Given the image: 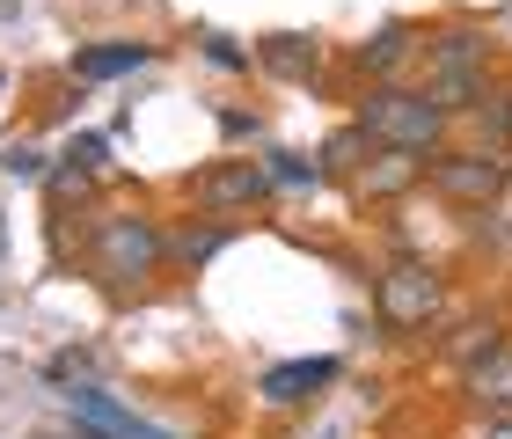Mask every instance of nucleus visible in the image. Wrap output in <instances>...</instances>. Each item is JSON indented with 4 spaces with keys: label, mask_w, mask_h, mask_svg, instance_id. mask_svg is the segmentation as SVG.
<instances>
[{
    "label": "nucleus",
    "mask_w": 512,
    "mask_h": 439,
    "mask_svg": "<svg viewBox=\"0 0 512 439\" xmlns=\"http://www.w3.org/2000/svg\"><path fill=\"white\" fill-rule=\"evenodd\" d=\"M256 66H271V74H286V81H308L322 52H315V37H264L256 44Z\"/></svg>",
    "instance_id": "obj_10"
},
{
    "label": "nucleus",
    "mask_w": 512,
    "mask_h": 439,
    "mask_svg": "<svg viewBox=\"0 0 512 439\" xmlns=\"http://www.w3.org/2000/svg\"><path fill=\"white\" fill-rule=\"evenodd\" d=\"M0 88H8V74H0Z\"/></svg>",
    "instance_id": "obj_21"
},
{
    "label": "nucleus",
    "mask_w": 512,
    "mask_h": 439,
    "mask_svg": "<svg viewBox=\"0 0 512 439\" xmlns=\"http://www.w3.org/2000/svg\"><path fill=\"white\" fill-rule=\"evenodd\" d=\"M271 183L308 191V183H322V161H308V154H271Z\"/></svg>",
    "instance_id": "obj_16"
},
{
    "label": "nucleus",
    "mask_w": 512,
    "mask_h": 439,
    "mask_svg": "<svg viewBox=\"0 0 512 439\" xmlns=\"http://www.w3.org/2000/svg\"><path fill=\"white\" fill-rule=\"evenodd\" d=\"M491 439H512V425H498V432H491Z\"/></svg>",
    "instance_id": "obj_20"
},
{
    "label": "nucleus",
    "mask_w": 512,
    "mask_h": 439,
    "mask_svg": "<svg viewBox=\"0 0 512 439\" xmlns=\"http://www.w3.org/2000/svg\"><path fill=\"white\" fill-rule=\"evenodd\" d=\"M103 154H110V147L96 140V132H81V140L66 147V169H74V176H96V169H103Z\"/></svg>",
    "instance_id": "obj_17"
},
{
    "label": "nucleus",
    "mask_w": 512,
    "mask_h": 439,
    "mask_svg": "<svg viewBox=\"0 0 512 439\" xmlns=\"http://www.w3.org/2000/svg\"><path fill=\"white\" fill-rule=\"evenodd\" d=\"M66 418H74L81 439H169L161 425L139 418V410H125L118 396H103V388H66Z\"/></svg>",
    "instance_id": "obj_5"
},
{
    "label": "nucleus",
    "mask_w": 512,
    "mask_h": 439,
    "mask_svg": "<svg viewBox=\"0 0 512 439\" xmlns=\"http://www.w3.org/2000/svg\"><path fill=\"white\" fill-rule=\"evenodd\" d=\"M330 381H337V359H286V366H271V374L256 381V396L271 410H293V403H315Z\"/></svg>",
    "instance_id": "obj_7"
},
{
    "label": "nucleus",
    "mask_w": 512,
    "mask_h": 439,
    "mask_svg": "<svg viewBox=\"0 0 512 439\" xmlns=\"http://www.w3.org/2000/svg\"><path fill=\"white\" fill-rule=\"evenodd\" d=\"M505 176H512L505 154H439L432 161V191L454 205H491L505 191Z\"/></svg>",
    "instance_id": "obj_4"
},
{
    "label": "nucleus",
    "mask_w": 512,
    "mask_h": 439,
    "mask_svg": "<svg viewBox=\"0 0 512 439\" xmlns=\"http://www.w3.org/2000/svg\"><path fill=\"white\" fill-rule=\"evenodd\" d=\"M198 52L213 59L220 74H249V66H256V52H242V44H235V37H220V30H205V37H198Z\"/></svg>",
    "instance_id": "obj_15"
},
{
    "label": "nucleus",
    "mask_w": 512,
    "mask_h": 439,
    "mask_svg": "<svg viewBox=\"0 0 512 439\" xmlns=\"http://www.w3.org/2000/svg\"><path fill=\"white\" fill-rule=\"evenodd\" d=\"M88 257L103 264V279H147V271L169 257V235L147 220V213H96V227H88Z\"/></svg>",
    "instance_id": "obj_2"
},
{
    "label": "nucleus",
    "mask_w": 512,
    "mask_h": 439,
    "mask_svg": "<svg viewBox=\"0 0 512 439\" xmlns=\"http://www.w3.org/2000/svg\"><path fill=\"white\" fill-rule=\"evenodd\" d=\"M220 242H227V227H183V235L169 242V257H176V264H205Z\"/></svg>",
    "instance_id": "obj_14"
},
{
    "label": "nucleus",
    "mask_w": 512,
    "mask_h": 439,
    "mask_svg": "<svg viewBox=\"0 0 512 439\" xmlns=\"http://www.w3.org/2000/svg\"><path fill=\"white\" fill-rule=\"evenodd\" d=\"M410 52H417V30H410V22H388V30H374L359 44V66H366V74H395Z\"/></svg>",
    "instance_id": "obj_11"
},
{
    "label": "nucleus",
    "mask_w": 512,
    "mask_h": 439,
    "mask_svg": "<svg viewBox=\"0 0 512 439\" xmlns=\"http://www.w3.org/2000/svg\"><path fill=\"white\" fill-rule=\"evenodd\" d=\"M374 293H381V315L395 322V330H417V322H432V308H439V279H432V264H395Z\"/></svg>",
    "instance_id": "obj_6"
},
{
    "label": "nucleus",
    "mask_w": 512,
    "mask_h": 439,
    "mask_svg": "<svg viewBox=\"0 0 512 439\" xmlns=\"http://www.w3.org/2000/svg\"><path fill=\"white\" fill-rule=\"evenodd\" d=\"M483 74H491V30H439L432 37V103L469 110V96H483Z\"/></svg>",
    "instance_id": "obj_3"
},
{
    "label": "nucleus",
    "mask_w": 512,
    "mask_h": 439,
    "mask_svg": "<svg viewBox=\"0 0 512 439\" xmlns=\"http://www.w3.org/2000/svg\"><path fill=\"white\" fill-rule=\"evenodd\" d=\"M476 388H483V403L512 410V359H505V352H491V359L476 366Z\"/></svg>",
    "instance_id": "obj_13"
},
{
    "label": "nucleus",
    "mask_w": 512,
    "mask_h": 439,
    "mask_svg": "<svg viewBox=\"0 0 512 439\" xmlns=\"http://www.w3.org/2000/svg\"><path fill=\"white\" fill-rule=\"evenodd\" d=\"M271 191V161H227V169L198 176V205H213V213H235V205H256Z\"/></svg>",
    "instance_id": "obj_8"
},
{
    "label": "nucleus",
    "mask_w": 512,
    "mask_h": 439,
    "mask_svg": "<svg viewBox=\"0 0 512 439\" xmlns=\"http://www.w3.org/2000/svg\"><path fill=\"white\" fill-rule=\"evenodd\" d=\"M359 132L395 154H432L447 132V103H432V88H374L359 103Z\"/></svg>",
    "instance_id": "obj_1"
},
{
    "label": "nucleus",
    "mask_w": 512,
    "mask_h": 439,
    "mask_svg": "<svg viewBox=\"0 0 512 439\" xmlns=\"http://www.w3.org/2000/svg\"><path fill=\"white\" fill-rule=\"evenodd\" d=\"M359 183H366V191H374V198H395V191H410V183H417V154H366V169H359Z\"/></svg>",
    "instance_id": "obj_12"
},
{
    "label": "nucleus",
    "mask_w": 512,
    "mask_h": 439,
    "mask_svg": "<svg viewBox=\"0 0 512 439\" xmlns=\"http://www.w3.org/2000/svg\"><path fill=\"white\" fill-rule=\"evenodd\" d=\"M0 169L22 176V183H37V176H44V154H37V147H8V154H0Z\"/></svg>",
    "instance_id": "obj_18"
},
{
    "label": "nucleus",
    "mask_w": 512,
    "mask_h": 439,
    "mask_svg": "<svg viewBox=\"0 0 512 439\" xmlns=\"http://www.w3.org/2000/svg\"><path fill=\"white\" fill-rule=\"evenodd\" d=\"M483 125H491V103H469ZM498 140H512V96H498Z\"/></svg>",
    "instance_id": "obj_19"
},
{
    "label": "nucleus",
    "mask_w": 512,
    "mask_h": 439,
    "mask_svg": "<svg viewBox=\"0 0 512 439\" xmlns=\"http://www.w3.org/2000/svg\"><path fill=\"white\" fill-rule=\"evenodd\" d=\"M139 66H154L147 37H110V44H81V52H74L81 81H118V74H139Z\"/></svg>",
    "instance_id": "obj_9"
}]
</instances>
